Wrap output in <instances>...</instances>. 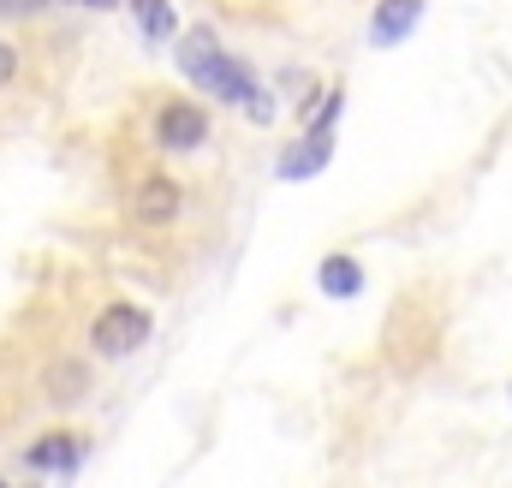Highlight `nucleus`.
<instances>
[{
    "label": "nucleus",
    "mask_w": 512,
    "mask_h": 488,
    "mask_svg": "<svg viewBox=\"0 0 512 488\" xmlns=\"http://www.w3.org/2000/svg\"><path fill=\"white\" fill-rule=\"evenodd\" d=\"M149 310L143 304H131V298H114V304H102L96 310V322H90V346H96V358H131L143 340H149Z\"/></svg>",
    "instance_id": "nucleus-2"
},
{
    "label": "nucleus",
    "mask_w": 512,
    "mask_h": 488,
    "mask_svg": "<svg viewBox=\"0 0 512 488\" xmlns=\"http://www.w3.org/2000/svg\"><path fill=\"white\" fill-rule=\"evenodd\" d=\"M179 72H185V78H191L203 96L245 108L256 125L274 120V102H268V90L251 78V66H245L239 54H227V48H221V36H215L209 24H191V30L179 36Z\"/></svg>",
    "instance_id": "nucleus-1"
},
{
    "label": "nucleus",
    "mask_w": 512,
    "mask_h": 488,
    "mask_svg": "<svg viewBox=\"0 0 512 488\" xmlns=\"http://www.w3.org/2000/svg\"><path fill=\"white\" fill-rule=\"evenodd\" d=\"M316 286H322L328 298H358V292H364V262L346 256V250H334V256L316 268Z\"/></svg>",
    "instance_id": "nucleus-9"
},
{
    "label": "nucleus",
    "mask_w": 512,
    "mask_h": 488,
    "mask_svg": "<svg viewBox=\"0 0 512 488\" xmlns=\"http://www.w3.org/2000/svg\"><path fill=\"white\" fill-rule=\"evenodd\" d=\"M131 12H137V30H143L149 42H167V36L179 30V12H173V0H131Z\"/></svg>",
    "instance_id": "nucleus-10"
},
{
    "label": "nucleus",
    "mask_w": 512,
    "mask_h": 488,
    "mask_svg": "<svg viewBox=\"0 0 512 488\" xmlns=\"http://www.w3.org/2000/svg\"><path fill=\"white\" fill-rule=\"evenodd\" d=\"M155 143H161L167 155L203 149V143H209V108H203V102H167V108L155 114Z\"/></svg>",
    "instance_id": "nucleus-3"
},
{
    "label": "nucleus",
    "mask_w": 512,
    "mask_h": 488,
    "mask_svg": "<svg viewBox=\"0 0 512 488\" xmlns=\"http://www.w3.org/2000/svg\"><path fill=\"white\" fill-rule=\"evenodd\" d=\"M42 393H48L54 405H78V399L90 393V364H84V358H60V364H48Z\"/></svg>",
    "instance_id": "nucleus-8"
},
{
    "label": "nucleus",
    "mask_w": 512,
    "mask_h": 488,
    "mask_svg": "<svg viewBox=\"0 0 512 488\" xmlns=\"http://www.w3.org/2000/svg\"><path fill=\"white\" fill-rule=\"evenodd\" d=\"M417 18H423V0H382L376 18H370V42H376V48L405 42V36L417 30Z\"/></svg>",
    "instance_id": "nucleus-7"
},
{
    "label": "nucleus",
    "mask_w": 512,
    "mask_h": 488,
    "mask_svg": "<svg viewBox=\"0 0 512 488\" xmlns=\"http://www.w3.org/2000/svg\"><path fill=\"white\" fill-rule=\"evenodd\" d=\"M24 465L42 471V477H78V465H84V435L48 429V435H36V441L24 447Z\"/></svg>",
    "instance_id": "nucleus-6"
},
{
    "label": "nucleus",
    "mask_w": 512,
    "mask_h": 488,
    "mask_svg": "<svg viewBox=\"0 0 512 488\" xmlns=\"http://www.w3.org/2000/svg\"><path fill=\"white\" fill-rule=\"evenodd\" d=\"M328 161H334V125H304V137L274 161V173H280L286 185H298V179H316Z\"/></svg>",
    "instance_id": "nucleus-5"
},
{
    "label": "nucleus",
    "mask_w": 512,
    "mask_h": 488,
    "mask_svg": "<svg viewBox=\"0 0 512 488\" xmlns=\"http://www.w3.org/2000/svg\"><path fill=\"white\" fill-rule=\"evenodd\" d=\"M179 215H185V191H179V179H167V173L137 179V191H131V221H137V227H173Z\"/></svg>",
    "instance_id": "nucleus-4"
},
{
    "label": "nucleus",
    "mask_w": 512,
    "mask_h": 488,
    "mask_svg": "<svg viewBox=\"0 0 512 488\" xmlns=\"http://www.w3.org/2000/svg\"><path fill=\"white\" fill-rule=\"evenodd\" d=\"M48 0H0V18H36Z\"/></svg>",
    "instance_id": "nucleus-11"
},
{
    "label": "nucleus",
    "mask_w": 512,
    "mask_h": 488,
    "mask_svg": "<svg viewBox=\"0 0 512 488\" xmlns=\"http://www.w3.org/2000/svg\"><path fill=\"white\" fill-rule=\"evenodd\" d=\"M12 78H18V48H12V42H0V90H6Z\"/></svg>",
    "instance_id": "nucleus-12"
},
{
    "label": "nucleus",
    "mask_w": 512,
    "mask_h": 488,
    "mask_svg": "<svg viewBox=\"0 0 512 488\" xmlns=\"http://www.w3.org/2000/svg\"><path fill=\"white\" fill-rule=\"evenodd\" d=\"M78 6H114V0H78Z\"/></svg>",
    "instance_id": "nucleus-13"
}]
</instances>
